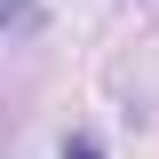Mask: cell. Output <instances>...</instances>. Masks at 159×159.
<instances>
[{
  "instance_id": "2",
  "label": "cell",
  "mask_w": 159,
  "mask_h": 159,
  "mask_svg": "<svg viewBox=\"0 0 159 159\" xmlns=\"http://www.w3.org/2000/svg\"><path fill=\"white\" fill-rule=\"evenodd\" d=\"M64 159H103V151H96L88 135H80V143H64Z\"/></svg>"
},
{
  "instance_id": "1",
  "label": "cell",
  "mask_w": 159,
  "mask_h": 159,
  "mask_svg": "<svg viewBox=\"0 0 159 159\" xmlns=\"http://www.w3.org/2000/svg\"><path fill=\"white\" fill-rule=\"evenodd\" d=\"M24 8H32V0H0V32H8V24H24Z\"/></svg>"
}]
</instances>
